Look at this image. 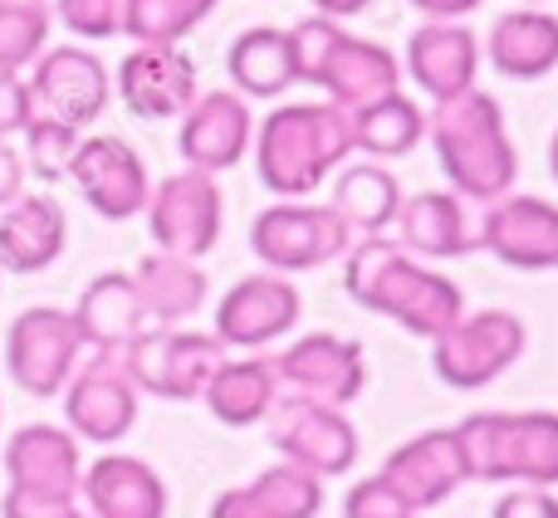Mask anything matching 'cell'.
Wrapping results in <instances>:
<instances>
[{
  "mask_svg": "<svg viewBox=\"0 0 558 518\" xmlns=\"http://www.w3.org/2000/svg\"><path fill=\"white\" fill-rule=\"evenodd\" d=\"M343 288L353 294V304L373 308V313L392 318L397 328H407L412 337H432V343L465 313V294L456 279L412 259L402 245L383 240V235L348 245Z\"/></svg>",
  "mask_w": 558,
  "mask_h": 518,
  "instance_id": "cell-1",
  "label": "cell"
},
{
  "mask_svg": "<svg viewBox=\"0 0 558 518\" xmlns=\"http://www.w3.org/2000/svg\"><path fill=\"white\" fill-rule=\"evenodd\" d=\"M426 137L436 147V162H441L446 182L461 201H500L514 192V176H520V152L510 143V127H505V108L500 98H490L481 84L465 88V94L446 98L426 113Z\"/></svg>",
  "mask_w": 558,
  "mask_h": 518,
  "instance_id": "cell-2",
  "label": "cell"
},
{
  "mask_svg": "<svg viewBox=\"0 0 558 518\" xmlns=\"http://www.w3.org/2000/svg\"><path fill=\"white\" fill-rule=\"evenodd\" d=\"M353 157V123L343 108L324 103H284L255 133V172H260L265 192L279 201H299V196L318 192L333 166Z\"/></svg>",
  "mask_w": 558,
  "mask_h": 518,
  "instance_id": "cell-3",
  "label": "cell"
},
{
  "mask_svg": "<svg viewBox=\"0 0 558 518\" xmlns=\"http://www.w3.org/2000/svg\"><path fill=\"white\" fill-rule=\"evenodd\" d=\"M465 480L481 484H558V411H475L456 425Z\"/></svg>",
  "mask_w": 558,
  "mask_h": 518,
  "instance_id": "cell-4",
  "label": "cell"
},
{
  "mask_svg": "<svg viewBox=\"0 0 558 518\" xmlns=\"http://www.w3.org/2000/svg\"><path fill=\"white\" fill-rule=\"evenodd\" d=\"M128 382L137 396H162V402H196L211 382V372L226 362V347L216 333H186V328H143L133 343L118 353Z\"/></svg>",
  "mask_w": 558,
  "mask_h": 518,
  "instance_id": "cell-5",
  "label": "cell"
},
{
  "mask_svg": "<svg viewBox=\"0 0 558 518\" xmlns=\"http://www.w3.org/2000/svg\"><path fill=\"white\" fill-rule=\"evenodd\" d=\"M524 347H530V328L510 308H481V313H461L436 337L432 367L456 392H481L520 362Z\"/></svg>",
  "mask_w": 558,
  "mask_h": 518,
  "instance_id": "cell-6",
  "label": "cell"
},
{
  "mask_svg": "<svg viewBox=\"0 0 558 518\" xmlns=\"http://www.w3.org/2000/svg\"><path fill=\"white\" fill-rule=\"evenodd\" d=\"M353 231L338 221L333 206L314 201H275L255 215L251 225V250L270 274H304V269H324L348 255Z\"/></svg>",
  "mask_w": 558,
  "mask_h": 518,
  "instance_id": "cell-7",
  "label": "cell"
},
{
  "mask_svg": "<svg viewBox=\"0 0 558 518\" xmlns=\"http://www.w3.org/2000/svg\"><path fill=\"white\" fill-rule=\"evenodd\" d=\"M84 362V343H78V328L69 318V308L54 304H35L10 323L5 333V372L10 382L25 396H59L69 386V377Z\"/></svg>",
  "mask_w": 558,
  "mask_h": 518,
  "instance_id": "cell-8",
  "label": "cell"
},
{
  "mask_svg": "<svg viewBox=\"0 0 558 518\" xmlns=\"http://www.w3.org/2000/svg\"><path fill=\"white\" fill-rule=\"evenodd\" d=\"M147 231H153L162 255L177 259L211 255L226 231V196L216 186V176L182 166L167 182H157L153 196H147Z\"/></svg>",
  "mask_w": 558,
  "mask_h": 518,
  "instance_id": "cell-9",
  "label": "cell"
},
{
  "mask_svg": "<svg viewBox=\"0 0 558 518\" xmlns=\"http://www.w3.org/2000/svg\"><path fill=\"white\" fill-rule=\"evenodd\" d=\"M29 98H35V113L69 123L84 133L88 123H98L113 98V78H108L104 59L84 45H54L29 64Z\"/></svg>",
  "mask_w": 558,
  "mask_h": 518,
  "instance_id": "cell-10",
  "label": "cell"
},
{
  "mask_svg": "<svg viewBox=\"0 0 558 518\" xmlns=\"http://www.w3.org/2000/svg\"><path fill=\"white\" fill-rule=\"evenodd\" d=\"M299 313H304V294L294 288V279L260 269L251 279H235L221 294V304H216V343L226 353L231 347L260 353V347L279 343L284 333H294Z\"/></svg>",
  "mask_w": 558,
  "mask_h": 518,
  "instance_id": "cell-11",
  "label": "cell"
},
{
  "mask_svg": "<svg viewBox=\"0 0 558 518\" xmlns=\"http://www.w3.org/2000/svg\"><path fill=\"white\" fill-rule=\"evenodd\" d=\"M270 441L279 460L304 465L308 474L328 480V474H348L357 465V431L343 416V406H324L308 396H289V402L270 406Z\"/></svg>",
  "mask_w": 558,
  "mask_h": 518,
  "instance_id": "cell-12",
  "label": "cell"
},
{
  "mask_svg": "<svg viewBox=\"0 0 558 518\" xmlns=\"http://www.w3.org/2000/svg\"><path fill=\"white\" fill-rule=\"evenodd\" d=\"M69 182L78 186V196L104 221H133L137 211H147V196H153L147 162L137 157L133 143H123L113 133H98L78 143L74 162H69Z\"/></svg>",
  "mask_w": 558,
  "mask_h": 518,
  "instance_id": "cell-13",
  "label": "cell"
},
{
  "mask_svg": "<svg viewBox=\"0 0 558 518\" xmlns=\"http://www.w3.org/2000/svg\"><path fill=\"white\" fill-rule=\"evenodd\" d=\"M59 396H64L69 435L74 441H94V445L123 441L137 425V402H143L118 357H88V362H78V372L69 377V386Z\"/></svg>",
  "mask_w": 558,
  "mask_h": 518,
  "instance_id": "cell-14",
  "label": "cell"
},
{
  "mask_svg": "<svg viewBox=\"0 0 558 518\" xmlns=\"http://www.w3.org/2000/svg\"><path fill=\"white\" fill-rule=\"evenodd\" d=\"M279 386H294V396L324 406H348L363 396L367 386V362L363 347L343 333H304L275 357Z\"/></svg>",
  "mask_w": 558,
  "mask_h": 518,
  "instance_id": "cell-15",
  "label": "cell"
},
{
  "mask_svg": "<svg viewBox=\"0 0 558 518\" xmlns=\"http://www.w3.org/2000/svg\"><path fill=\"white\" fill-rule=\"evenodd\" d=\"M255 143V118L235 88H216V94H196V103L177 118V147L192 172L221 176L245 162Z\"/></svg>",
  "mask_w": 558,
  "mask_h": 518,
  "instance_id": "cell-16",
  "label": "cell"
},
{
  "mask_svg": "<svg viewBox=\"0 0 558 518\" xmlns=\"http://www.w3.org/2000/svg\"><path fill=\"white\" fill-rule=\"evenodd\" d=\"M118 98L147 123H172L196 103V64L182 45H137L118 64Z\"/></svg>",
  "mask_w": 558,
  "mask_h": 518,
  "instance_id": "cell-17",
  "label": "cell"
},
{
  "mask_svg": "<svg viewBox=\"0 0 558 518\" xmlns=\"http://www.w3.org/2000/svg\"><path fill=\"white\" fill-rule=\"evenodd\" d=\"M510 269H558V206L544 196H500L481 221V240Z\"/></svg>",
  "mask_w": 558,
  "mask_h": 518,
  "instance_id": "cell-18",
  "label": "cell"
},
{
  "mask_svg": "<svg viewBox=\"0 0 558 518\" xmlns=\"http://www.w3.org/2000/svg\"><path fill=\"white\" fill-rule=\"evenodd\" d=\"M402 69L412 74V84L422 88L432 103L475 88L481 74V39L461 25V20H426L422 29H412L407 39V59Z\"/></svg>",
  "mask_w": 558,
  "mask_h": 518,
  "instance_id": "cell-19",
  "label": "cell"
},
{
  "mask_svg": "<svg viewBox=\"0 0 558 518\" xmlns=\"http://www.w3.org/2000/svg\"><path fill=\"white\" fill-rule=\"evenodd\" d=\"M383 480L412 504L416 514L446 504L456 490L465 484V460H461V441L451 431H422L407 445H397L383 465Z\"/></svg>",
  "mask_w": 558,
  "mask_h": 518,
  "instance_id": "cell-20",
  "label": "cell"
},
{
  "mask_svg": "<svg viewBox=\"0 0 558 518\" xmlns=\"http://www.w3.org/2000/svg\"><path fill=\"white\" fill-rule=\"evenodd\" d=\"M5 474L15 490H39V494H64L78 499V480H84V460H78V441L64 425H20L5 441Z\"/></svg>",
  "mask_w": 558,
  "mask_h": 518,
  "instance_id": "cell-21",
  "label": "cell"
},
{
  "mask_svg": "<svg viewBox=\"0 0 558 518\" xmlns=\"http://www.w3.org/2000/svg\"><path fill=\"white\" fill-rule=\"evenodd\" d=\"M69 318H74V328H78L84 353H94V357H118L143 328H153L143 304H137L133 274H123V269L98 274L94 284L78 294V304L69 308Z\"/></svg>",
  "mask_w": 558,
  "mask_h": 518,
  "instance_id": "cell-22",
  "label": "cell"
},
{
  "mask_svg": "<svg viewBox=\"0 0 558 518\" xmlns=\"http://www.w3.org/2000/svg\"><path fill=\"white\" fill-rule=\"evenodd\" d=\"M88 518H167V484L137 455H104L78 480Z\"/></svg>",
  "mask_w": 558,
  "mask_h": 518,
  "instance_id": "cell-23",
  "label": "cell"
},
{
  "mask_svg": "<svg viewBox=\"0 0 558 518\" xmlns=\"http://www.w3.org/2000/svg\"><path fill=\"white\" fill-rule=\"evenodd\" d=\"M481 59H490L495 74L520 78V84L549 78L558 69V15L539 5L505 10L490 25V39L481 45Z\"/></svg>",
  "mask_w": 558,
  "mask_h": 518,
  "instance_id": "cell-24",
  "label": "cell"
},
{
  "mask_svg": "<svg viewBox=\"0 0 558 518\" xmlns=\"http://www.w3.org/2000/svg\"><path fill=\"white\" fill-rule=\"evenodd\" d=\"M69 245V215L54 196H20L0 211V269L5 274H39Z\"/></svg>",
  "mask_w": 558,
  "mask_h": 518,
  "instance_id": "cell-25",
  "label": "cell"
},
{
  "mask_svg": "<svg viewBox=\"0 0 558 518\" xmlns=\"http://www.w3.org/2000/svg\"><path fill=\"white\" fill-rule=\"evenodd\" d=\"M318 88L328 94L333 108L357 113V108H367V103H377V98L402 88V59H397L387 45L343 35L333 45V54H328L324 74H318Z\"/></svg>",
  "mask_w": 558,
  "mask_h": 518,
  "instance_id": "cell-26",
  "label": "cell"
},
{
  "mask_svg": "<svg viewBox=\"0 0 558 518\" xmlns=\"http://www.w3.org/2000/svg\"><path fill=\"white\" fill-rule=\"evenodd\" d=\"M133 288H137V304H143V313L153 328H177L182 318L202 313L206 298H211V279L202 274L196 259H177V255H162V250L137 259Z\"/></svg>",
  "mask_w": 558,
  "mask_h": 518,
  "instance_id": "cell-27",
  "label": "cell"
},
{
  "mask_svg": "<svg viewBox=\"0 0 558 518\" xmlns=\"http://www.w3.org/2000/svg\"><path fill=\"white\" fill-rule=\"evenodd\" d=\"M397 245L412 259H461L471 250V221L456 192H422L397 211Z\"/></svg>",
  "mask_w": 558,
  "mask_h": 518,
  "instance_id": "cell-28",
  "label": "cell"
},
{
  "mask_svg": "<svg viewBox=\"0 0 558 518\" xmlns=\"http://www.w3.org/2000/svg\"><path fill=\"white\" fill-rule=\"evenodd\" d=\"M275 396H279L275 357H226L211 372V382H206L202 402L221 425H255L270 416Z\"/></svg>",
  "mask_w": 558,
  "mask_h": 518,
  "instance_id": "cell-29",
  "label": "cell"
},
{
  "mask_svg": "<svg viewBox=\"0 0 558 518\" xmlns=\"http://www.w3.org/2000/svg\"><path fill=\"white\" fill-rule=\"evenodd\" d=\"M402 186H397V176L387 172L383 162H353L338 172L333 182V211L338 221L348 225L353 235H383L397 225V211H402Z\"/></svg>",
  "mask_w": 558,
  "mask_h": 518,
  "instance_id": "cell-30",
  "label": "cell"
},
{
  "mask_svg": "<svg viewBox=\"0 0 558 518\" xmlns=\"http://www.w3.org/2000/svg\"><path fill=\"white\" fill-rule=\"evenodd\" d=\"M226 74H231L235 94L251 103V98H279L294 78V54H289V35L275 25H255L241 29L226 54Z\"/></svg>",
  "mask_w": 558,
  "mask_h": 518,
  "instance_id": "cell-31",
  "label": "cell"
},
{
  "mask_svg": "<svg viewBox=\"0 0 558 518\" xmlns=\"http://www.w3.org/2000/svg\"><path fill=\"white\" fill-rule=\"evenodd\" d=\"M348 123H353V152H363L367 162L407 157L426 137V113L402 94V88L377 98V103H367V108H357V113H348Z\"/></svg>",
  "mask_w": 558,
  "mask_h": 518,
  "instance_id": "cell-32",
  "label": "cell"
},
{
  "mask_svg": "<svg viewBox=\"0 0 558 518\" xmlns=\"http://www.w3.org/2000/svg\"><path fill=\"white\" fill-rule=\"evenodd\" d=\"M49 0H0V74H25L49 49Z\"/></svg>",
  "mask_w": 558,
  "mask_h": 518,
  "instance_id": "cell-33",
  "label": "cell"
},
{
  "mask_svg": "<svg viewBox=\"0 0 558 518\" xmlns=\"http://www.w3.org/2000/svg\"><path fill=\"white\" fill-rule=\"evenodd\" d=\"M221 0H128L123 35L137 45H182Z\"/></svg>",
  "mask_w": 558,
  "mask_h": 518,
  "instance_id": "cell-34",
  "label": "cell"
},
{
  "mask_svg": "<svg viewBox=\"0 0 558 518\" xmlns=\"http://www.w3.org/2000/svg\"><path fill=\"white\" fill-rule=\"evenodd\" d=\"M251 494L260 499V509L270 518H314L324 509V480L308 474L304 465H289V460H279L270 470L255 474Z\"/></svg>",
  "mask_w": 558,
  "mask_h": 518,
  "instance_id": "cell-35",
  "label": "cell"
},
{
  "mask_svg": "<svg viewBox=\"0 0 558 518\" xmlns=\"http://www.w3.org/2000/svg\"><path fill=\"white\" fill-rule=\"evenodd\" d=\"M20 137H25V152H20L25 157V172L39 176V182H59V176H69V162H74L78 143H84L78 127L54 123V118H45V113L29 118V127Z\"/></svg>",
  "mask_w": 558,
  "mask_h": 518,
  "instance_id": "cell-36",
  "label": "cell"
},
{
  "mask_svg": "<svg viewBox=\"0 0 558 518\" xmlns=\"http://www.w3.org/2000/svg\"><path fill=\"white\" fill-rule=\"evenodd\" d=\"M284 35H289V54H294V78L299 84H318L328 54H333V45L348 35V29L338 25V20L308 15V20H299L294 29H284Z\"/></svg>",
  "mask_w": 558,
  "mask_h": 518,
  "instance_id": "cell-37",
  "label": "cell"
},
{
  "mask_svg": "<svg viewBox=\"0 0 558 518\" xmlns=\"http://www.w3.org/2000/svg\"><path fill=\"white\" fill-rule=\"evenodd\" d=\"M49 10L78 39H113L123 35V20H128V0H54Z\"/></svg>",
  "mask_w": 558,
  "mask_h": 518,
  "instance_id": "cell-38",
  "label": "cell"
},
{
  "mask_svg": "<svg viewBox=\"0 0 558 518\" xmlns=\"http://www.w3.org/2000/svg\"><path fill=\"white\" fill-rule=\"evenodd\" d=\"M74 509H78V499L39 494V490H15V484H10L5 499H0V518H69Z\"/></svg>",
  "mask_w": 558,
  "mask_h": 518,
  "instance_id": "cell-39",
  "label": "cell"
},
{
  "mask_svg": "<svg viewBox=\"0 0 558 518\" xmlns=\"http://www.w3.org/2000/svg\"><path fill=\"white\" fill-rule=\"evenodd\" d=\"M35 118V98H29L25 74H0V137H20Z\"/></svg>",
  "mask_w": 558,
  "mask_h": 518,
  "instance_id": "cell-40",
  "label": "cell"
},
{
  "mask_svg": "<svg viewBox=\"0 0 558 518\" xmlns=\"http://www.w3.org/2000/svg\"><path fill=\"white\" fill-rule=\"evenodd\" d=\"M495 518H558V494L554 490H530V484H514L500 504Z\"/></svg>",
  "mask_w": 558,
  "mask_h": 518,
  "instance_id": "cell-41",
  "label": "cell"
},
{
  "mask_svg": "<svg viewBox=\"0 0 558 518\" xmlns=\"http://www.w3.org/2000/svg\"><path fill=\"white\" fill-rule=\"evenodd\" d=\"M25 157H20V147L15 143H5L0 137V211H5L10 201H20L25 196Z\"/></svg>",
  "mask_w": 558,
  "mask_h": 518,
  "instance_id": "cell-42",
  "label": "cell"
},
{
  "mask_svg": "<svg viewBox=\"0 0 558 518\" xmlns=\"http://www.w3.org/2000/svg\"><path fill=\"white\" fill-rule=\"evenodd\" d=\"M206 518H270L260 509V499L251 494V484H231V490H221L211 499V514Z\"/></svg>",
  "mask_w": 558,
  "mask_h": 518,
  "instance_id": "cell-43",
  "label": "cell"
},
{
  "mask_svg": "<svg viewBox=\"0 0 558 518\" xmlns=\"http://www.w3.org/2000/svg\"><path fill=\"white\" fill-rule=\"evenodd\" d=\"M426 20H465L471 10H481V0H412Z\"/></svg>",
  "mask_w": 558,
  "mask_h": 518,
  "instance_id": "cell-44",
  "label": "cell"
},
{
  "mask_svg": "<svg viewBox=\"0 0 558 518\" xmlns=\"http://www.w3.org/2000/svg\"><path fill=\"white\" fill-rule=\"evenodd\" d=\"M373 0H314V10L324 20H348V15H363Z\"/></svg>",
  "mask_w": 558,
  "mask_h": 518,
  "instance_id": "cell-45",
  "label": "cell"
},
{
  "mask_svg": "<svg viewBox=\"0 0 558 518\" xmlns=\"http://www.w3.org/2000/svg\"><path fill=\"white\" fill-rule=\"evenodd\" d=\"M549 172H554V182H558V133H554V143H549Z\"/></svg>",
  "mask_w": 558,
  "mask_h": 518,
  "instance_id": "cell-46",
  "label": "cell"
},
{
  "mask_svg": "<svg viewBox=\"0 0 558 518\" xmlns=\"http://www.w3.org/2000/svg\"><path fill=\"white\" fill-rule=\"evenodd\" d=\"M524 5H544V0H524Z\"/></svg>",
  "mask_w": 558,
  "mask_h": 518,
  "instance_id": "cell-47",
  "label": "cell"
},
{
  "mask_svg": "<svg viewBox=\"0 0 558 518\" xmlns=\"http://www.w3.org/2000/svg\"><path fill=\"white\" fill-rule=\"evenodd\" d=\"M69 518H88V514H78V509H74V514H69Z\"/></svg>",
  "mask_w": 558,
  "mask_h": 518,
  "instance_id": "cell-48",
  "label": "cell"
},
{
  "mask_svg": "<svg viewBox=\"0 0 558 518\" xmlns=\"http://www.w3.org/2000/svg\"><path fill=\"white\" fill-rule=\"evenodd\" d=\"M397 518H416V514H397Z\"/></svg>",
  "mask_w": 558,
  "mask_h": 518,
  "instance_id": "cell-49",
  "label": "cell"
}]
</instances>
